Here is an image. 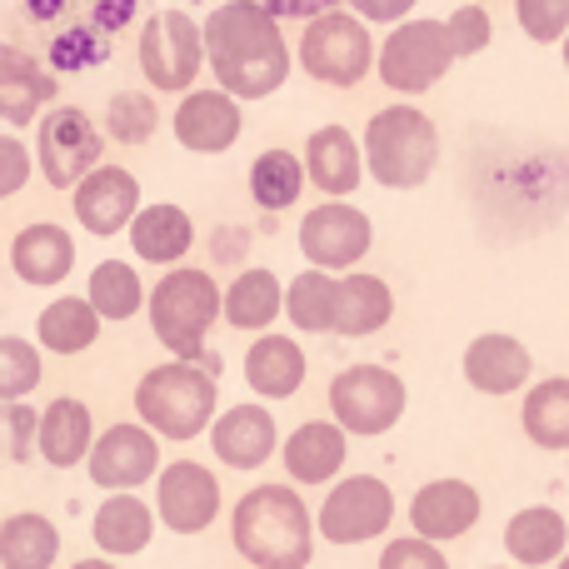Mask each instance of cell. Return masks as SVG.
<instances>
[{"label": "cell", "mask_w": 569, "mask_h": 569, "mask_svg": "<svg viewBox=\"0 0 569 569\" xmlns=\"http://www.w3.org/2000/svg\"><path fill=\"white\" fill-rule=\"evenodd\" d=\"M86 300L96 305L100 320H136L140 310H146V284H140L136 266H126V260H100L96 270H90V284H86Z\"/></svg>", "instance_id": "36"}, {"label": "cell", "mask_w": 569, "mask_h": 569, "mask_svg": "<svg viewBox=\"0 0 569 569\" xmlns=\"http://www.w3.org/2000/svg\"><path fill=\"white\" fill-rule=\"evenodd\" d=\"M10 270L26 284H36V290L60 284L76 270V240H70V230L56 226V220H36V226L16 230V240H10Z\"/></svg>", "instance_id": "23"}, {"label": "cell", "mask_w": 569, "mask_h": 569, "mask_svg": "<svg viewBox=\"0 0 569 569\" xmlns=\"http://www.w3.org/2000/svg\"><path fill=\"white\" fill-rule=\"evenodd\" d=\"M210 450L230 470H260L266 460H276L280 450V425L266 405H230L226 415L210 420Z\"/></svg>", "instance_id": "18"}, {"label": "cell", "mask_w": 569, "mask_h": 569, "mask_svg": "<svg viewBox=\"0 0 569 569\" xmlns=\"http://www.w3.org/2000/svg\"><path fill=\"white\" fill-rule=\"evenodd\" d=\"M315 515L300 500V485H256L236 500L230 545L250 569H310Z\"/></svg>", "instance_id": "2"}, {"label": "cell", "mask_w": 569, "mask_h": 569, "mask_svg": "<svg viewBox=\"0 0 569 569\" xmlns=\"http://www.w3.org/2000/svg\"><path fill=\"white\" fill-rule=\"evenodd\" d=\"M86 470H90V485H100V490H140L146 480L160 475V435L140 420L110 425L90 445Z\"/></svg>", "instance_id": "14"}, {"label": "cell", "mask_w": 569, "mask_h": 569, "mask_svg": "<svg viewBox=\"0 0 569 569\" xmlns=\"http://www.w3.org/2000/svg\"><path fill=\"white\" fill-rule=\"evenodd\" d=\"M200 36H206V70L236 100H270L290 80V40L280 30V16L260 0H220Z\"/></svg>", "instance_id": "1"}, {"label": "cell", "mask_w": 569, "mask_h": 569, "mask_svg": "<svg viewBox=\"0 0 569 569\" xmlns=\"http://www.w3.org/2000/svg\"><path fill=\"white\" fill-rule=\"evenodd\" d=\"M395 525V490L375 475H345L315 510V535L330 545H370L390 535Z\"/></svg>", "instance_id": "10"}, {"label": "cell", "mask_w": 569, "mask_h": 569, "mask_svg": "<svg viewBox=\"0 0 569 569\" xmlns=\"http://www.w3.org/2000/svg\"><path fill=\"white\" fill-rule=\"evenodd\" d=\"M26 10H30L36 20H56L60 10H66V0H26Z\"/></svg>", "instance_id": "46"}, {"label": "cell", "mask_w": 569, "mask_h": 569, "mask_svg": "<svg viewBox=\"0 0 569 569\" xmlns=\"http://www.w3.org/2000/svg\"><path fill=\"white\" fill-rule=\"evenodd\" d=\"M325 400H330V415L345 435L375 440V435H390L395 425L405 420L410 390H405V380L395 370H385V365H345L330 380Z\"/></svg>", "instance_id": "8"}, {"label": "cell", "mask_w": 569, "mask_h": 569, "mask_svg": "<svg viewBox=\"0 0 569 569\" xmlns=\"http://www.w3.org/2000/svg\"><path fill=\"white\" fill-rule=\"evenodd\" d=\"M220 480L210 465L196 460H170L156 475V520L170 535H206L220 515Z\"/></svg>", "instance_id": "13"}, {"label": "cell", "mask_w": 569, "mask_h": 569, "mask_svg": "<svg viewBox=\"0 0 569 569\" xmlns=\"http://www.w3.org/2000/svg\"><path fill=\"white\" fill-rule=\"evenodd\" d=\"M170 130H176V140L190 156H226L240 140V130H246V110L220 86H206V90L190 86L180 96L176 116H170Z\"/></svg>", "instance_id": "15"}, {"label": "cell", "mask_w": 569, "mask_h": 569, "mask_svg": "<svg viewBox=\"0 0 569 569\" xmlns=\"http://www.w3.org/2000/svg\"><path fill=\"white\" fill-rule=\"evenodd\" d=\"M90 445H96V415H90L86 400L60 395V400H50L46 410H40L36 450H40V460L46 465L70 470V465H80L90 455Z\"/></svg>", "instance_id": "27"}, {"label": "cell", "mask_w": 569, "mask_h": 569, "mask_svg": "<svg viewBox=\"0 0 569 569\" xmlns=\"http://www.w3.org/2000/svg\"><path fill=\"white\" fill-rule=\"evenodd\" d=\"M520 430L535 450H550V455L569 450V375H550V380L525 385Z\"/></svg>", "instance_id": "31"}, {"label": "cell", "mask_w": 569, "mask_h": 569, "mask_svg": "<svg viewBox=\"0 0 569 569\" xmlns=\"http://www.w3.org/2000/svg\"><path fill=\"white\" fill-rule=\"evenodd\" d=\"M560 60H565V70H569V30L560 36Z\"/></svg>", "instance_id": "48"}, {"label": "cell", "mask_w": 569, "mask_h": 569, "mask_svg": "<svg viewBox=\"0 0 569 569\" xmlns=\"http://www.w3.org/2000/svg\"><path fill=\"white\" fill-rule=\"evenodd\" d=\"M515 20L535 46H560L569 30V0H515Z\"/></svg>", "instance_id": "41"}, {"label": "cell", "mask_w": 569, "mask_h": 569, "mask_svg": "<svg viewBox=\"0 0 569 569\" xmlns=\"http://www.w3.org/2000/svg\"><path fill=\"white\" fill-rule=\"evenodd\" d=\"M380 569H450V560H445V550L435 540L410 530L405 540H390L380 550Z\"/></svg>", "instance_id": "42"}, {"label": "cell", "mask_w": 569, "mask_h": 569, "mask_svg": "<svg viewBox=\"0 0 569 569\" xmlns=\"http://www.w3.org/2000/svg\"><path fill=\"white\" fill-rule=\"evenodd\" d=\"M415 6H420V0H350V10L365 26H395V20H405Z\"/></svg>", "instance_id": "44"}, {"label": "cell", "mask_w": 569, "mask_h": 569, "mask_svg": "<svg viewBox=\"0 0 569 569\" xmlns=\"http://www.w3.org/2000/svg\"><path fill=\"white\" fill-rule=\"evenodd\" d=\"M445 30H450L455 60L480 56V50H490V40H495V20H490V10H485L480 0H470V6H455L450 16H445Z\"/></svg>", "instance_id": "40"}, {"label": "cell", "mask_w": 569, "mask_h": 569, "mask_svg": "<svg viewBox=\"0 0 569 569\" xmlns=\"http://www.w3.org/2000/svg\"><path fill=\"white\" fill-rule=\"evenodd\" d=\"M460 370H465V380H470V390L505 400V395H520L525 385H530L535 355H530V345L515 340V335L490 330V335H475V340L465 345Z\"/></svg>", "instance_id": "19"}, {"label": "cell", "mask_w": 569, "mask_h": 569, "mask_svg": "<svg viewBox=\"0 0 569 569\" xmlns=\"http://www.w3.org/2000/svg\"><path fill=\"white\" fill-rule=\"evenodd\" d=\"M305 180L325 200H350L365 186V150L345 126H320L305 140Z\"/></svg>", "instance_id": "20"}, {"label": "cell", "mask_w": 569, "mask_h": 569, "mask_svg": "<svg viewBox=\"0 0 569 569\" xmlns=\"http://www.w3.org/2000/svg\"><path fill=\"white\" fill-rule=\"evenodd\" d=\"M70 569H120V565L116 560H76Z\"/></svg>", "instance_id": "47"}, {"label": "cell", "mask_w": 569, "mask_h": 569, "mask_svg": "<svg viewBox=\"0 0 569 569\" xmlns=\"http://www.w3.org/2000/svg\"><path fill=\"white\" fill-rule=\"evenodd\" d=\"M280 315H284V284L276 270H266V266L240 270V276L220 290V320H226L230 330L260 335V330H270Z\"/></svg>", "instance_id": "29"}, {"label": "cell", "mask_w": 569, "mask_h": 569, "mask_svg": "<svg viewBox=\"0 0 569 569\" xmlns=\"http://www.w3.org/2000/svg\"><path fill=\"white\" fill-rule=\"evenodd\" d=\"M216 405H220V380H216V365H200V360H166L156 370L140 375L136 385V415L140 425L160 435V440H200L216 420Z\"/></svg>", "instance_id": "3"}, {"label": "cell", "mask_w": 569, "mask_h": 569, "mask_svg": "<svg viewBox=\"0 0 569 569\" xmlns=\"http://www.w3.org/2000/svg\"><path fill=\"white\" fill-rule=\"evenodd\" d=\"M40 385V350L20 335H0V400H26Z\"/></svg>", "instance_id": "38"}, {"label": "cell", "mask_w": 569, "mask_h": 569, "mask_svg": "<svg viewBox=\"0 0 569 569\" xmlns=\"http://www.w3.org/2000/svg\"><path fill=\"white\" fill-rule=\"evenodd\" d=\"M266 10H276V16H300V20H310L315 10H330V6H340V0H260Z\"/></svg>", "instance_id": "45"}, {"label": "cell", "mask_w": 569, "mask_h": 569, "mask_svg": "<svg viewBox=\"0 0 569 569\" xmlns=\"http://www.w3.org/2000/svg\"><path fill=\"white\" fill-rule=\"evenodd\" d=\"M395 320V290L370 270H345L340 284H335V320L330 335H345V340H365V335L385 330Z\"/></svg>", "instance_id": "24"}, {"label": "cell", "mask_w": 569, "mask_h": 569, "mask_svg": "<svg viewBox=\"0 0 569 569\" xmlns=\"http://www.w3.org/2000/svg\"><path fill=\"white\" fill-rule=\"evenodd\" d=\"M370 246H375V220L350 200H325L300 220V256L310 266L330 270V276L355 270L370 256Z\"/></svg>", "instance_id": "12"}, {"label": "cell", "mask_w": 569, "mask_h": 569, "mask_svg": "<svg viewBox=\"0 0 569 569\" xmlns=\"http://www.w3.org/2000/svg\"><path fill=\"white\" fill-rule=\"evenodd\" d=\"M495 569H520V565H495Z\"/></svg>", "instance_id": "50"}, {"label": "cell", "mask_w": 569, "mask_h": 569, "mask_svg": "<svg viewBox=\"0 0 569 569\" xmlns=\"http://www.w3.org/2000/svg\"><path fill=\"white\" fill-rule=\"evenodd\" d=\"M305 160L295 156V150H260L256 166H250V200H256L260 210H270V216H280V210H290L295 200L305 196Z\"/></svg>", "instance_id": "34"}, {"label": "cell", "mask_w": 569, "mask_h": 569, "mask_svg": "<svg viewBox=\"0 0 569 569\" xmlns=\"http://www.w3.org/2000/svg\"><path fill=\"white\" fill-rule=\"evenodd\" d=\"M106 156V136L80 106H50L36 126V166L40 180L56 190H70L86 170L100 166Z\"/></svg>", "instance_id": "11"}, {"label": "cell", "mask_w": 569, "mask_h": 569, "mask_svg": "<svg viewBox=\"0 0 569 569\" xmlns=\"http://www.w3.org/2000/svg\"><path fill=\"white\" fill-rule=\"evenodd\" d=\"M365 170H370L375 186L385 190H420L425 180L440 166V130L410 100H395V106L375 110L365 120Z\"/></svg>", "instance_id": "4"}, {"label": "cell", "mask_w": 569, "mask_h": 569, "mask_svg": "<svg viewBox=\"0 0 569 569\" xmlns=\"http://www.w3.org/2000/svg\"><path fill=\"white\" fill-rule=\"evenodd\" d=\"M450 66H455V50H450L445 20L405 16V20H395L385 46L375 50V76L395 96H425V90H435L450 76Z\"/></svg>", "instance_id": "7"}, {"label": "cell", "mask_w": 569, "mask_h": 569, "mask_svg": "<svg viewBox=\"0 0 569 569\" xmlns=\"http://www.w3.org/2000/svg\"><path fill=\"white\" fill-rule=\"evenodd\" d=\"M70 206H76V226L86 230V236H120V230L130 226V216L140 210V180L130 176L126 166H106L100 160L96 170H86V176L70 186Z\"/></svg>", "instance_id": "16"}, {"label": "cell", "mask_w": 569, "mask_h": 569, "mask_svg": "<svg viewBox=\"0 0 569 569\" xmlns=\"http://www.w3.org/2000/svg\"><path fill=\"white\" fill-rule=\"evenodd\" d=\"M305 370H310V360L290 335L260 330V340L246 350V385L260 400H295L305 390Z\"/></svg>", "instance_id": "25"}, {"label": "cell", "mask_w": 569, "mask_h": 569, "mask_svg": "<svg viewBox=\"0 0 569 569\" xmlns=\"http://www.w3.org/2000/svg\"><path fill=\"white\" fill-rule=\"evenodd\" d=\"M136 60H140V76H146L150 90H160V96H186L200 80V70H206V36H200V26L186 10H156V16L140 26Z\"/></svg>", "instance_id": "9"}, {"label": "cell", "mask_w": 569, "mask_h": 569, "mask_svg": "<svg viewBox=\"0 0 569 569\" xmlns=\"http://www.w3.org/2000/svg\"><path fill=\"white\" fill-rule=\"evenodd\" d=\"M36 430H40L36 405L0 400V460H6V465L30 460V455H36Z\"/></svg>", "instance_id": "39"}, {"label": "cell", "mask_w": 569, "mask_h": 569, "mask_svg": "<svg viewBox=\"0 0 569 569\" xmlns=\"http://www.w3.org/2000/svg\"><path fill=\"white\" fill-rule=\"evenodd\" d=\"M130 236V250L136 260H150V266H180L196 246V220L186 216L180 206L160 200V206H140L126 226Z\"/></svg>", "instance_id": "26"}, {"label": "cell", "mask_w": 569, "mask_h": 569, "mask_svg": "<svg viewBox=\"0 0 569 569\" xmlns=\"http://www.w3.org/2000/svg\"><path fill=\"white\" fill-rule=\"evenodd\" d=\"M146 315H150L156 340L166 345L176 360H200L210 330H216V320H220V284L210 270L166 266V276L146 295Z\"/></svg>", "instance_id": "5"}, {"label": "cell", "mask_w": 569, "mask_h": 569, "mask_svg": "<svg viewBox=\"0 0 569 569\" xmlns=\"http://www.w3.org/2000/svg\"><path fill=\"white\" fill-rule=\"evenodd\" d=\"M90 540L110 560H130L156 540V510L136 500V490H110V500H100L96 520H90Z\"/></svg>", "instance_id": "28"}, {"label": "cell", "mask_w": 569, "mask_h": 569, "mask_svg": "<svg viewBox=\"0 0 569 569\" xmlns=\"http://www.w3.org/2000/svg\"><path fill=\"white\" fill-rule=\"evenodd\" d=\"M96 340H100V315L86 295H80V300L76 295H60L36 320V345L50 355H86Z\"/></svg>", "instance_id": "32"}, {"label": "cell", "mask_w": 569, "mask_h": 569, "mask_svg": "<svg viewBox=\"0 0 569 569\" xmlns=\"http://www.w3.org/2000/svg\"><path fill=\"white\" fill-rule=\"evenodd\" d=\"M335 284H340V276H330V270H320V266L300 270V276L284 284V315H290V325L300 335H330Z\"/></svg>", "instance_id": "35"}, {"label": "cell", "mask_w": 569, "mask_h": 569, "mask_svg": "<svg viewBox=\"0 0 569 569\" xmlns=\"http://www.w3.org/2000/svg\"><path fill=\"white\" fill-rule=\"evenodd\" d=\"M30 166H36V160H30L26 140L0 136V200H10V196H20V190H26Z\"/></svg>", "instance_id": "43"}, {"label": "cell", "mask_w": 569, "mask_h": 569, "mask_svg": "<svg viewBox=\"0 0 569 569\" xmlns=\"http://www.w3.org/2000/svg\"><path fill=\"white\" fill-rule=\"evenodd\" d=\"M350 460V435L335 420H305L280 440V465L290 485H330Z\"/></svg>", "instance_id": "21"}, {"label": "cell", "mask_w": 569, "mask_h": 569, "mask_svg": "<svg viewBox=\"0 0 569 569\" xmlns=\"http://www.w3.org/2000/svg\"><path fill=\"white\" fill-rule=\"evenodd\" d=\"M60 80L40 66L30 50L0 40V120L6 126H36V116L56 100Z\"/></svg>", "instance_id": "22"}, {"label": "cell", "mask_w": 569, "mask_h": 569, "mask_svg": "<svg viewBox=\"0 0 569 569\" xmlns=\"http://www.w3.org/2000/svg\"><path fill=\"white\" fill-rule=\"evenodd\" d=\"M555 569H569V550L560 555V560H555Z\"/></svg>", "instance_id": "49"}, {"label": "cell", "mask_w": 569, "mask_h": 569, "mask_svg": "<svg viewBox=\"0 0 569 569\" xmlns=\"http://www.w3.org/2000/svg\"><path fill=\"white\" fill-rule=\"evenodd\" d=\"M485 515V500L480 490H475L470 480H455V475H445V480H430L415 490L410 500V530L425 535V540L445 545V540H460V535H470L475 525H480Z\"/></svg>", "instance_id": "17"}, {"label": "cell", "mask_w": 569, "mask_h": 569, "mask_svg": "<svg viewBox=\"0 0 569 569\" xmlns=\"http://www.w3.org/2000/svg\"><path fill=\"white\" fill-rule=\"evenodd\" d=\"M160 130V106L146 90H116L106 106V136L120 146H146Z\"/></svg>", "instance_id": "37"}, {"label": "cell", "mask_w": 569, "mask_h": 569, "mask_svg": "<svg viewBox=\"0 0 569 569\" xmlns=\"http://www.w3.org/2000/svg\"><path fill=\"white\" fill-rule=\"evenodd\" d=\"M300 70L330 90H355L375 70V36L355 10H315L300 30Z\"/></svg>", "instance_id": "6"}, {"label": "cell", "mask_w": 569, "mask_h": 569, "mask_svg": "<svg viewBox=\"0 0 569 569\" xmlns=\"http://www.w3.org/2000/svg\"><path fill=\"white\" fill-rule=\"evenodd\" d=\"M505 550L520 569H545L569 550V520L550 505H530V510H515L505 525Z\"/></svg>", "instance_id": "30"}, {"label": "cell", "mask_w": 569, "mask_h": 569, "mask_svg": "<svg viewBox=\"0 0 569 569\" xmlns=\"http://www.w3.org/2000/svg\"><path fill=\"white\" fill-rule=\"evenodd\" d=\"M60 530L36 510L0 520V569H56Z\"/></svg>", "instance_id": "33"}]
</instances>
